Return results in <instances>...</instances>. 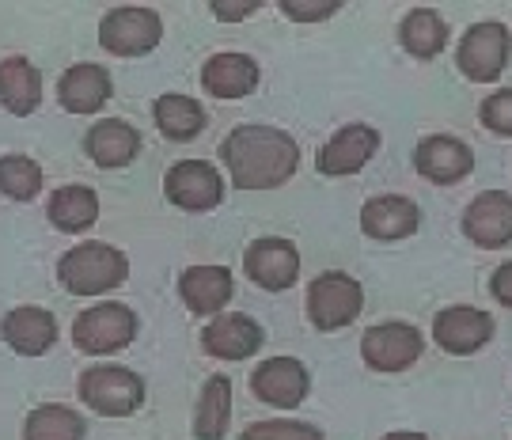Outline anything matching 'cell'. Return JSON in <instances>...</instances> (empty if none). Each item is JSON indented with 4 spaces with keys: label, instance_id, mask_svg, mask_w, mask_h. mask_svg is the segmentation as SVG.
I'll use <instances>...</instances> for the list:
<instances>
[{
    "label": "cell",
    "instance_id": "6da1fadb",
    "mask_svg": "<svg viewBox=\"0 0 512 440\" xmlns=\"http://www.w3.org/2000/svg\"><path fill=\"white\" fill-rule=\"evenodd\" d=\"M220 160L239 190H274L296 175L300 145L277 126H236L220 145Z\"/></svg>",
    "mask_w": 512,
    "mask_h": 440
},
{
    "label": "cell",
    "instance_id": "7a4b0ae2",
    "mask_svg": "<svg viewBox=\"0 0 512 440\" xmlns=\"http://www.w3.org/2000/svg\"><path fill=\"white\" fill-rule=\"evenodd\" d=\"M129 277V262L118 247L99 243V239H84L73 251H65L57 262V281L73 296H103L114 293Z\"/></svg>",
    "mask_w": 512,
    "mask_h": 440
},
{
    "label": "cell",
    "instance_id": "3957f363",
    "mask_svg": "<svg viewBox=\"0 0 512 440\" xmlns=\"http://www.w3.org/2000/svg\"><path fill=\"white\" fill-rule=\"evenodd\" d=\"M80 403L103 414V418H126L133 410H141L145 403V380L122 365H92L80 372V384H76Z\"/></svg>",
    "mask_w": 512,
    "mask_h": 440
},
{
    "label": "cell",
    "instance_id": "277c9868",
    "mask_svg": "<svg viewBox=\"0 0 512 440\" xmlns=\"http://www.w3.org/2000/svg\"><path fill=\"white\" fill-rule=\"evenodd\" d=\"M137 312L118 304V300H103L88 312H80L73 319V346L80 353H92V357H107L126 349L137 338Z\"/></svg>",
    "mask_w": 512,
    "mask_h": 440
},
{
    "label": "cell",
    "instance_id": "5b68a950",
    "mask_svg": "<svg viewBox=\"0 0 512 440\" xmlns=\"http://www.w3.org/2000/svg\"><path fill=\"white\" fill-rule=\"evenodd\" d=\"M365 308V289L357 277L342 270H327L308 285V319L315 330L349 327Z\"/></svg>",
    "mask_w": 512,
    "mask_h": 440
},
{
    "label": "cell",
    "instance_id": "8992f818",
    "mask_svg": "<svg viewBox=\"0 0 512 440\" xmlns=\"http://www.w3.org/2000/svg\"><path fill=\"white\" fill-rule=\"evenodd\" d=\"M160 38H164V19L156 16L152 8H141V4L110 8L107 16L99 19V46L107 54L141 57L148 50H156Z\"/></svg>",
    "mask_w": 512,
    "mask_h": 440
},
{
    "label": "cell",
    "instance_id": "52a82bcc",
    "mask_svg": "<svg viewBox=\"0 0 512 440\" xmlns=\"http://www.w3.org/2000/svg\"><path fill=\"white\" fill-rule=\"evenodd\" d=\"M509 50H512L509 27L497 23V19H482V23H475L467 35L459 38L456 65L467 80L494 84L497 76L505 73V65H509Z\"/></svg>",
    "mask_w": 512,
    "mask_h": 440
},
{
    "label": "cell",
    "instance_id": "ba28073f",
    "mask_svg": "<svg viewBox=\"0 0 512 440\" xmlns=\"http://www.w3.org/2000/svg\"><path fill=\"white\" fill-rule=\"evenodd\" d=\"M164 194L171 205H179L186 213H209L224 198V179L209 160H179L167 167Z\"/></svg>",
    "mask_w": 512,
    "mask_h": 440
},
{
    "label": "cell",
    "instance_id": "9c48e42d",
    "mask_svg": "<svg viewBox=\"0 0 512 440\" xmlns=\"http://www.w3.org/2000/svg\"><path fill=\"white\" fill-rule=\"evenodd\" d=\"M243 270L266 293H285L300 281V251L293 239L262 236L247 247L243 255Z\"/></svg>",
    "mask_w": 512,
    "mask_h": 440
},
{
    "label": "cell",
    "instance_id": "30bf717a",
    "mask_svg": "<svg viewBox=\"0 0 512 440\" xmlns=\"http://www.w3.org/2000/svg\"><path fill=\"white\" fill-rule=\"evenodd\" d=\"M421 349H425V338L410 323H376L361 338V357L376 372H403L418 361Z\"/></svg>",
    "mask_w": 512,
    "mask_h": 440
},
{
    "label": "cell",
    "instance_id": "8fae6325",
    "mask_svg": "<svg viewBox=\"0 0 512 440\" xmlns=\"http://www.w3.org/2000/svg\"><path fill=\"white\" fill-rule=\"evenodd\" d=\"M414 167H418L421 179H429V183L456 186L475 171V152L459 137L433 133V137L418 141V148H414Z\"/></svg>",
    "mask_w": 512,
    "mask_h": 440
},
{
    "label": "cell",
    "instance_id": "7c38bea8",
    "mask_svg": "<svg viewBox=\"0 0 512 440\" xmlns=\"http://www.w3.org/2000/svg\"><path fill=\"white\" fill-rule=\"evenodd\" d=\"M463 236L475 247H505L512 243V194L509 190H482L463 213Z\"/></svg>",
    "mask_w": 512,
    "mask_h": 440
},
{
    "label": "cell",
    "instance_id": "4fadbf2b",
    "mask_svg": "<svg viewBox=\"0 0 512 440\" xmlns=\"http://www.w3.org/2000/svg\"><path fill=\"white\" fill-rule=\"evenodd\" d=\"M490 338H494V319H490V312L471 308V304L444 308V312L433 319V342H437L444 353H452V357L478 353Z\"/></svg>",
    "mask_w": 512,
    "mask_h": 440
},
{
    "label": "cell",
    "instance_id": "5bb4252c",
    "mask_svg": "<svg viewBox=\"0 0 512 440\" xmlns=\"http://www.w3.org/2000/svg\"><path fill=\"white\" fill-rule=\"evenodd\" d=\"M376 152H380V133L365 122H353V126L338 129L327 145L319 148L315 167L330 179H342V175H357Z\"/></svg>",
    "mask_w": 512,
    "mask_h": 440
},
{
    "label": "cell",
    "instance_id": "9a60e30c",
    "mask_svg": "<svg viewBox=\"0 0 512 440\" xmlns=\"http://www.w3.org/2000/svg\"><path fill=\"white\" fill-rule=\"evenodd\" d=\"M251 387H255V395L266 406H277V410H296V406L308 399L311 376H308V368L300 365L296 357H270V361H262V365L255 368Z\"/></svg>",
    "mask_w": 512,
    "mask_h": 440
},
{
    "label": "cell",
    "instance_id": "2e32d148",
    "mask_svg": "<svg viewBox=\"0 0 512 440\" xmlns=\"http://www.w3.org/2000/svg\"><path fill=\"white\" fill-rule=\"evenodd\" d=\"M0 338L16 349L19 357H42L57 342V319L46 308L23 304L0 319Z\"/></svg>",
    "mask_w": 512,
    "mask_h": 440
},
{
    "label": "cell",
    "instance_id": "e0dca14e",
    "mask_svg": "<svg viewBox=\"0 0 512 440\" xmlns=\"http://www.w3.org/2000/svg\"><path fill=\"white\" fill-rule=\"evenodd\" d=\"M202 346L209 357L243 361V357H255L258 349H262V327L243 312L217 315V319L202 330Z\"/></svg>",
    "mask_w": 512,
    "mask_h": 440
},
{
    "label": "cell",
    "instance_id": "ac0fdd59",
    "mask_svg": "<svg viewBox=\"0 0 512 440\" xmlns=\"http://www.w3.org/2000/svg\"><path fill=\"white\" fill-rule=\"evenodd\" d=\"M418 224H421V209L410 202V198H403V194L368 198L365 209H361V228H365V236L380 239V243L414 236Z\"/></svg>",
    "mask_w": 512,
    "mask_h": 440
},
{
    "label": "cell",
    "instance_id": "d6986e66",
    "mask_svg": "<svg viewBox=\"0 0 512 440\" xmlns=\"http://www.w3.org/2000/svg\"><path fill=\"white\" fill-rule=\"evenodd\" d=\"M114 84H110V73L103 65H92V61H80L73 69L61 73V84H57V99L69 114H95L103 110V103L110 99Z\"/></svg>",
    "mask_w": 512,
    "mask_h": 440
},
{
    "label": "cell",
    "instance_id": "ffe728a7",
    "mask_svg": "<svg viewBox=\"0 0 512 440\" xmlns=\"http://www.w3.org/2000/svg\"><path fill=\"white\" fill-rule=\"evenodd\" d=\"M84 152L99 167H126L141 152V133L122 118H103L84 133Z\"/></svg>",
    "mask_w": 512,
    "mask_h": 440
},
{
    "label": "cell",
    "instance_id": "44dd1931",
    "mask_svg": "<svg viewBox=\"0 0 512 440\" xmlns=\"http://www.w3.org/2000/svg\"><path fill=\"white\" fill-rule=\"evenodd\" d=\"M202 88L217 99H243L258 88V61L247 54H213L202 65Z\"/></svg>",
    "mask_w": 512,
    "mask_h": 440
},
{
    "label": "cell",
    "instance_id": "7402d4cb",
    "mask_svg": "<svg viewBox=\"0 0 512 440\" xmlns=\"http://www.w3.org/2000/svg\"><path fill=\"white\" fill-rule=\"evenodd\" d=\"M179 296L194 315H220L232 300V274L224 266H190L179 277Z\"/></svg>",
    "mask_w": 512,
    "mask_h": 440
},
{
    "label": "cell",
    "instance_id": "603a6c76",
    "mask_svg": "<svg viewBox=\"0 0 512 440\" xmlns=\"http://www.w3.org/2000/svg\"><path fill=\"white\" fill-rule=\"evenodd\" d=\"M46 217H50V224H54L57 232L80 236V232H88L95 220H99V198H95L92 186L69 183L50 194Z\"/></svg>",
    "mask_w": 512,
    "mask_h": 440
},
{
    "label": "cell",
    "instance_id": "cb8c5ba5",
    "mask_svg": "<svg viewBox=\"0 0 512 440\" xmlns=\"http://www.w3.org/2000/svg\"><path fill=\"white\" fill-rule=\"evenodd\" d=\"M0 103L12 114H35L42 103V76L27 57H4L0 61Z\"/></svg>",
    "mask_w": 512,
    "mask_h": 440
},
{
    "label": "cell",
    "instance_id": "d4e9b609",
    "mask_svg": "<svg viewBox=\"0 0 512 440\" xmlns=\"http://www.w3.org/2000/svg\"><path fill=\"white\" fill-rule=\"evenodd\" d=\"M232 418V380L209 376L202 387V399L194 410V440H224Z\"/></svg>",
    "mask_w": 512,
    "mask_h": 440
},
{
    "label": "cell",
    "instance_id": "484cf974",
    "mask_svg": "<svg viewBox=\"0 0 512 440\" xmlns=\"http://www.w3.org/2000/svg\"><path fill=\"white\" fill-rule=\"evenodd\" d=\"M152 118H156V126L167 141H194L205 129V107L190 95H160L156 107H152Z\"/></svg>",
    "mask_w": 512,
    "mask_h": 440
},
{
    "label": "cell",
    "instance_id": "4316f807",
    "mask_svg": "<svg viewBox=\"0 0 512 440\" xmlns=\"http://www.w3.org/2000/svg\"><path fill=\"white\" fill-rule=\"evenodd\" d=\"M88 437V422L61 403H46L35 406L27 414V425H23V440H84Z\"/></svg>",
    "mask_w": 512,
    "mask_h": 440
},
{
    "label": "cell",
    "instance_id": "83f0119b",
    "mask_svg": "<svg viewBox=\"0 0 512 440\" xmlns=\"http://www.w3.org/2000/svg\"><path fill=\"white\" fill-rule=\"evenodd\" d=\"M399 38H403L406 54L429 61V57H437L448 46V23L433 8H414V12H406Z\"/></svg>",
    "mask_w": 512,
    "mask_h": 440
},
{
    "label": "cell",
    "instance_id": "f1b7e54d",
    "mask_svg": "<svg viewBox=\"0 0 512 440\" xmlns=\"http://www.w3.org/2000/svg\"><path fill=\"white\" fill-rule=\"evenodd\" d=\"M42 190V167L31 156H0V194L12 202H31Z\"/></svg>",
    "mask_w": 512,
    "mask_h": 440
},
{
    "label": "cell",
    "instance_id": "f546056e",
    "mask_svg": "<svg viewBox=\"0 0 512 440\" xmlns=\"http://www.w3.org/2000/svg\"><path fill=\"white\" fill-rule=\"evenodd\" d=\"M239 440H323V429L308 422H289V418H270V422L247 425Z\"/></svg>",
    "mask_w": 512,
    "mask_h": 440
},
{
    "label": "cell",
    "instance_id": "4dcf8cb0",
    "mask_svg": "<svg viewBox=\"0 0 512 440\" xmlns=\"http://www.w3.org/2000/svg\"><path fill=\"white\" fill-rule=\"evenodd\" d=\"M478 118L490 133H501V137H512V88H501L494 92L482 107H478Z\"/></svg>",
    "mask_w": 512,
    "mask_h": 440
},
{
    "label": "cell",
    "instance_id": "1f68e13d",
    "mask_svg": "<svg viewBox=\"0 0 512 440\" xmlns=\"http://www.w3.org/2000/svg\"><path fill=\"white\" fill-rule=\"evenodd\" d=\"M281 12L296 23H315V19H327L338 12V0H319V4H300V0H281Z\"/></svg>",
    "mask_w": 512,
    "mask_h": 440
},
{
    "label": "cell",
    "instance_id": "d6a6232c",
    "mask_svg": "<svg viewBox=\"0 0 512 440\" xmlns=\"http://www.w3.org/2000/svg\"><path fill=\"white\" fill-rule=\"evenodd\" d=\"M262 4L258 0H213L209 4V12L217 19H228V23H236V19H247L251 12H258Z\"/></svg>",
    "mask_w": 512,
    "mask_h": 440
},
{
    "label": "cell",
    "instance_id": "836d02e7",
    "mask_svg": "<svg viewBox=\"0 0 512 440\" xmlns=\"http://www.w3.org/2000/svg\"><path fill=\"white\" fill-rule=\"evenodd\" d=\"M490 289H494V296L505 308H512V262H501V266H497Z\"/></svg>",
    "mask_w": 512,
    "mask_h": 440
},
{
    "label": "cell",
    "instance_id": "e575fe53",
    "mask_svg": "<svg viewBox=\"0 0 512 440\" xmlns=\"http://www.w3.org/2000/svg\"><path fill=\"white\" fill-rule=\"evenodd\" d=\"M384 440H429L425 433H410V429H403V433H387Z\"/></svg>",
    "mask_w": 512,
    "mask_h": 440
}]
</instances>
